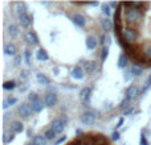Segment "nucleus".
I'll list each match as a JSON object with an SVG mask.
<instances>
[{"instance_id": "f257e3e1", "label": "nucleus", "mask_w": 151, "mask_h": 145, "mask_svg": "<svg viewBox=\"0 0 151 145\" xmlns=\"http://www.w3.org/2000/svg\"><path fill=\"white\" fill-rule=\"evenodd\" d=\"M122 7H123V21L126 23L127 26H134L139 21L143 20L145 13L142 11L133 7H129L127 3H122Z\"/></svg>"}, {"instance_id": "f03ea898", "label": "nucleus", "mask_w": 151, "mask_h": 145, "mask_svg": "<svg viewBox=\"0 0 151 145\" xmlns=\"http://www.w3.org/2000/svg\"><path fill=\"white\" fill-rule=\"evenodd\" d=\"M138 37H139V32L134 26H125L122 31V34H121V40H118V41H119L121 46L123 44L134 45L135 41L138 40Z\"/></svg>"}, {"instance_id": "7ed1b4c3", "label": "nucleus", "mask_w": 151, "mask_h": 145, "mask_svg": "<svg viewBox=\"0 0 151 145\" xmlns=\"http://www.w3.org/2000/svg\"><path fill=\"white\" fill-rule=\"evenodd\" d=\"M32 112H35L33 108H32V104L21 103L20 106H19V114H20V116L25 117V119H28V117L32 116Z\"/></svg>"}, {"instance_id": "20e7f679", "label": "nucleus", "mask_w": 151, "mask_h": 145, "mask_svg": "<svg viewBox=\"0 0 151 145\" xmlns=\"http://www.w3.org/2000/svg\"><path fill=\"white\" fill-rule=\"evenodd\" d=\"M96 119H97L96 114H94V112H90V111L82 114V116H81V122H82L85 125H93L94 123H96Z\"/></svg>"}, {"instance_id": "39448f33", "label": "nucleus", "mask_w": 151, "mask_h": 145, "mask_svg": "<svg viewBox=\"0 0 151 145\" xmlns=\"http://www.w3.org/2000/svg\"><path fill=\"white\" fill-rule=\"evenodd\" d=\"M64 128H65V122H64L63 119H56V120H53L50 129H52L56 135H58V133H61L64 131Z\"/></svg>"}, {"instance_id": "423d86ee", "label": "nucleus", "mask_w": 151, "mask_h": 145, "mask_svg": "<svg viewBox=\"0 0 151 145\" xmlns=\"http://www.w3.org/2000/svg\"><path fill=\"white\" fill-rule=\"evenodd\" d=\"M19 23L23 28H29L32 24V16H29L28 13H24V15L19 16Z\"/></svg>"}, {"instance_id": "0eeeda50", "label": "nucleus", "mask_w": 151, "mask_h": 145, "mask_svg": "<svg viewBox=\"0 0 151 145\" xmlns=\"http://www.w3.org/2000/svg\"><path fill=\"white\" fill-rule=\"evenodd\" d=\"M72 21L74 23V25H77V26H80V28H83V26L86 25V20H85V17H83L82 15H80V13H74L73 16H72Z\"/></svg>"}, {"instance_id": "6e6552de", "label": "nucleus", "mask_w": 151, "mask_h": 145, "mask_svg": "<svg viewBox=\"0 0 151 145\" xmlns=\"http://www.w3.org/2000/svg\"><path fill=\"white\" fill-rule=\"evenodd\" d=\"M25 41L28 42L29 45H37L39 44V38H37V34L35 33V32H32V31H29V32H27L25 33Z\"/></svg>"}, {"instance_id": "1a4fd4ad", "label": "nucleus", "mask_w": 151, "mask_h": 145, "mask_svg": "<svg viewBox=\"0 0 151 145\" xmlns=\"http://www.w3.org/2000/svg\"><path fill=\"white\" fill-rule=\"evenodd\" d=\"M13 11H15V12L17 13L19 16L27 13V5H25V3H23V1L15 3V4H13Z\"/></svg>"}, {"instance_id": "9d476101", "label": "nucleus", "mask_w": 151, "mask_h": 145, "mask_svg": "<svg viewBox=\"0 0 151 145\" xmlns=\"http://www.w3.org/2000/svg\"><path fill=\"white\" fill-rule=\"evenodd\" d=\"M11 131H12V133H21L24 131L23 123L19 122V120L12 122V123H11Z\"/></svg>"}, {"instance_id": "9b49d317", "label": "nucleus", "mask_w": 151, "mask_h": 145, "mask_svg": "<svg viewBox=\"0 0 151 145\" xmlns=\"http://www.w3.org/2000/svg\"><path fill=\"white\" fill-rule=\"evenodd\" d=\"M4 53L7 55H13V57H16V53H17L16 45L12 44V42H8V44L4 46Z\"/></svg>"}, {"instance_id": "f8f14e48", "label": "nucleus", "mask_w": 151, "mask_h": 145, "mask_svg": "<svg viewBox=\"0 0 151 145\" xmlns=\"http://www.w3.org/2000/svg\"><path fill=\"white\" fill-rule=\"evenodd\" d=\"M44 103L47 107H53L56 106V103H57V96L55 95V94H48L47 96H45L44 99Z\"/></svg>"}, {"instance_id": "ddd939ff", "label": "nucleus", "mask_w": 151, "mask_h": 145, "mask_svg": "<svg viewBox=\"0 0 151 145\" xmlns=\"http://www.w3.org/2000/svg\"><path fill=\"white\" fill-rule=\"evenodd\" d=\"M83 75H85L83 69L81 68V66H74V69L72 70V77H73L74 79H82Z\"/></svg>"}, {"instance_id": "4468645a", "label": "nucleus", "mask_w": 151, "mask_h": 145, "mask_svg": "<svg viewBox=\"0 0 151 145\" xmlns=\"http://www.w3.org/2000/svg\"><path fill=\"white\" fill-rule=\"evenodd\" d=\"M138 94H139V88L137 87V86H134V85H131L130 87L127 88V91H126V96H127L129 99H134Z\"/></svg>"}, {"instance_id": "2eb2a0df", "label": "nucleus", "mask_w": 151, "mask_h": 145, "mask_svg": "<svg viewBox=\"0 0 151 145\" xmlns=\"http://www.w3.org/2000/svg\"><path fill=\"white\" fill-rule=\"evenodd\" d=\"M90 94H91V88L90 87L82 88V90H81V92H80V96H81V99H82V102L88 103L89 99H90Z\"/></svg>"}, {"instance_id": "dca6fc26", "label": "nucleus", "mask_w": 151, "mask_h": 145, "mask_svg": "<svg viewBox=\"0 0 151 145\" xmlns=\"http://www.w3.org/2000/svg\"><path fill=\"white\" fill-rule=\"evenodd\" d=\"M86 48H88L89 50H94L97 48V40L96 37L93 36H89L88 38H86Z\"/></svg>"}, {"instance_id": "f3484780", "label": "nucleus", "mask_w": 151, "mask_h": 145, "mask_svg": "<svg viewBox=\"0 0 151 145\" xmlns=\"http://www.w3.org/2000/svg\"><path fill=\"white\" fill-rule=\"evenodd\" d=\"M36 79H37V82H39L40 85H44V86H47V85H49V83H50L49 78H48L45 74H41V72L36 75Z\"/></svg>"}, {"instance_id": "a211bd4d", "label": "nucleus", "mask_w": 151, "mask_h": 145, "mask_svg": "<svg viewBox=\"0 0 151 145\" xmlns=\"http://www.w3.org/2000/svg\"><path fill=\"white\" fill-rule=\"evenodd\" d=\"M127 62H129L127 54H121L119 58H118V68H119V69L126 68V66H127Z\"/></svg>"}, {"instance_id": "6ab92c4d", "label": "nucleus", "mask_w": 151, "mask_h": 145, "mask_svg": "<svg viewBox=\"0 0 151 145\" xmlns=\"http://www.w3.org/2000/svg\"><path fill=\"white\" fill-rule=\"evenodd\" d=\"M36 58L39 61H48L49 60V55H48L45 49H39V52H37V54H36Z\"/></svg>"}, {"instance_id": "aec40b11", "label": "nucleus", "mask_w": 151, "mask_h": 145, "mask_svg": "<svg viewBox=\"0 0 151 145\" xmlns=\"http://www.w3.org/2000/svg\"><path fill=\"white\" fill-rule=\"evenodd\" d=\"M32 108H33L35 112H41L42 108H44V103H42L41 99H37L36 102L32 103Z\"/></svg>"}, {"instance_id": "412c9836", "label": "nucleus", "mask_w": 151, "mask_h": 145, "mask_svg": "<svg viewBox=\"0 0 151 145\" xmlns=\"http://www.w3.org/2000/svg\"><path fill=\"white\" fill-rule=\"evenodd\" d=\"M101 26H102V29H104L106 33L113 29V24H111V21H110L109 18H105V20H102L101 21Z\"/></svg>"}, {"instance_id": "4be33fe9", "label": "nucleus", "mask_w": 151, "mask_h": 145, "mask_svg": "<svg viewBox=\"0 0 151 145\" xmlns=\"http://www.w3.org/2000/svg\"><path fill=\"white\" fill-rule=\"evenodd\" d=\"M32 144H35V145H47V139H45L44 136H36V137L33 139V141H32Z\"/></svg>"}, {"instance_id": "5701e85b", "label": "nucleus", "mask_w": 151, "mask_h": 145, "mask_svg": "<svg viewBox=\"0 0 151 145\" xmlns=\"http://www.w3.org/2000/svg\"><path fill=\"white\" fill-rule=\"evenodd\" d=\"M131 74L134 75V77H137V75H141L142 71H143V68H142L141 65H133V68H131Z\"/></svg>"}, {"instance_id": "b1692460", "label": "nucleus", "mask_w": 151, "mask_h": 145, "mask_svg": "<svg viewBox=\"0 0 151 145\" xmlns=\"http://www.w3.org/2000/svg\"><path fill=\"white\" fill-rule=\"evenodd\" d=\"M8 33H9L11 37H16L17 36V26H16L15 24H11V25L8 26Z\"/></svg>"}, {"instance_id": "393cba45", "label": "nucleus", "mask_w": 151, "mask_h": 145, "mask_svg": "<svg viewBox=\"0 0 151 145\" xmlns=\"http://www.w3.org/2000/svg\"><path fill=\"white\" fill-rule=\"evenodd\" d=\"M3 87H4V90H13L16 87V82L15 80H7V82H4Z\"/></svg>"}, {"instance_id": "a878e982", "label": "nucleus", "mask_w": 151, "mask_h": 145, "mask_svg": "<svg viewBox=\"0 0 151 145\" xmlns=\"http://www.w3.org/2000/svg\"><path fill=\"white\" fill-rule=\"evenodd\" d=\"M44 137L47 139V141H50V140H55V137H56V133L53 132L52 129H48L47 132L44 133Z\"/></svg>"}, {"instance_id": "bb28decb", "label": "nucleus", "mask_w": 151, "mask_h": 145, "mask_svg": "<svg viewBox=\"0 0 151 145\" xmlns=\"http://www.w3.org/2000/svg\"><path fill=\"white\" fill-rule=\"evenodd\" d=\"M102 12H104V15L106 16V18L109 17V16L111 15V11H110V5L106 4V3H104V4H102Z\"/></svg>"}, {"instance_id": "cd10ccee", "label": "nucleus", "mask_w": 151, "mask_h": 145, "mask_svg": "<svg viewBox=\"0 0 151 145\" xmlns=\"http://www.w3.org/2000/svg\"><path fill=\"white\" fill-rule=\"evenodd\" d=\"M143 57L146 58L147 61H151V45H149V46L145 48V50H143Z\"/></svg>"}, {"instance_id": "c85d7f7f", "label": "nucleus", "mask_w": 151, "mask_h": 145, "mask_svg": "<svg viewBox=\"0 0 151 145\" xmlns=\"http://www.w3.org/2000/svg\"><path fill=\"white\" fill-rule=\"evenodd\" d=\"M94 68H96V63L94 62H90V61H86L85 62V70L88 72H91L94 70Z\"/></svg>"}, {"instance_id": "c756f323", "label": "nucleus", "mask_w": 151, "mask_h": 145, "mask_svg": "<svg viewBox=\"0 0 151 145\" xmlns=\"http://www.w3.org/2000/svg\"><path fill=\"white\" fill-rule=\"evenodd\" d=\"M13 137H15V133H4L3 141H4L5 144H8V143H11V141L13 140Z\"/></svg>"}, {"instance_id": "7c9ffc66", "label": "nucleus", "mask_w": 151, "mask_h": 145, "mask_svg": "<svg viewBox=\"0 0 151 145\" xmlns=\"http://www.w3.org/2000/svg\"><path fill=\"white\" fill-rule=\"evenodd\" d=\"M107 55H109V48H104V49H102V54H101L102 62H105V61H106Z\"/></svg>"}, {"instance_id": "2f4dec72", "label": "nucleus", "mask_w": 151, "mask_h": 145, "mask_svg": "<svg viewBox=\"0 0 151 145\" xmlns=\"http://www.w3.org/2000/svg\"><path fill=\"white\" fill-rule=\"evenodd\" d=\"M130 102H131V99H129L127 96H126V98L122 100V103L119 104V107H121V108H126V107H127L129 104H130Z\"/></svg>"}, {"instance_id": "473e14b6", "label": "nucleus", "mask_w": 151, "mask_h": 145, "mask_svg": "<svg viewBox=\"0 0 151 145\" xmlns=\"http://www.w3.org/2000/svg\"><path fill=\"white\" fill-rule=\"evenodd\" d=\"M25 62H27V65L28 66L32 65V62H31V52H29V50H25Z\"/></svg>"}, {"instance_id": "72a5a7b5", "label": "nucleus", "mask_w": 151, "mask_h": 145, "mask_svg": "<svg viewBox=\"0 0 151 145\" xmlns=\"http://www.w3.org/2000/svg\"><path fill=\"white\" fill-rule=\"evenodd\" d=\"M28 99L32 102V103H33V102H36L37 99H40V98H39V95H37V94L31 92V94H29V95H28Z\"/></svg>"}, {"instance_id": "f704fd0d", "label": "nucleus", "mask_w": 151, "mask_h": 145, "mask_svg": "<svg viewBox=\"0 0 151 145\" xmlns=\"http://www.w3.org/2000/svg\"><path fill=\"white\" fill-rule=\"evenodd\" d=\"M21 60H23V58H21V55H16L15 57V60H13V66H19L21 63Z\"/></svg>"}, {"instance_id": "c9c22d12", "label": "nucleus", "mask_w": 151, "mask_h": 145, "mask_svg": "<svg viewBox=\"0 0 151 145\" xmlns=\"http://www.w3.org/2000/svg\"><path fill=\"white\" fill-rule=\"evenodd\" d=\"M20 79H24V80L28 79V71H27V70H23V71H21V72H20Z\"/></svg>"}, {"instance_id": "e433bc0d", "label": "nucleus", "mask_w": 151, "mask_h": 145, "mask_svg": "<svg viewBox=\"0 0 151 145\" xmlns=\"http://www.w3.org/2000/svg\"><path fill=\"white\" fill-rule=\"evenodd\" d=\"M111 140L113 141H118L119 140V133L115 131V132H113V135H111Z\"/></svg>"}, {"instance_id": "4c0bfd02", "label": "nucleus", "mask_w": 151, "mask_h": 145, "mask_svg": "<svg viewBox=\"0 0 151 145\" xmlns=\"http://www.w3.org/2000/svg\"><path fill=\"white\" fill-rule=\"evenodd\" d=\"M133 77H134V75L131 74V71L130 72H126V74H125V80H131V79H133Z\"/></svg>"}, {"instance_id": "58836bf2", "label": "nucleus", "mask_w": 151, "mask_h": 145, "mask_svg": "<svg viewBox=\"0 0 151 145\" xmlns=\"http://www.w3.org/2000/svg\"><path fill=\"white\" fill-rule=\"evenodd\" d=\"M7 100H8V103H9V106H11V104L17 103V99H16V98H9V99H7Z\"/></svg>"}, {"instance_id": "ea45409f", "label": "nucleus", "mask_w": 151, "mask_h": 145, "mask_svg": "<svg viewBox=\"0 0 151 145\" xmlns=\"http://www.w3.org/2000/svg\"><path fill=\"white\" fill-rule=\"evenodd\" d=\"M65 140H66V136H63V137H61V139H58V140L56 141V145H60L61 143H64V141H65Z\"/></svg>"}, {"instance_id": "a19ab883", "label": "nucleus", "mask_w": 151, "mask_h": 145, "mask_svg": "<svg viewBox=\"0 0 151 145\" xmlns=\"http://www.w3.org/2000/svg\"><path fill=\"white\" fill-rule=\"evenodd\" d=\"M141 145H149V143H147V140H146L145 136H142L141 137Z\"/></svg>"}, {"instance_id": "79ce46f5", "label": "nucleus", "mask_w": 151, "mask_h": 145, "mask_svg": "<svg viewBox=\"0 0 151 145\" xmlns=\"http://www.w3.org/2000/svg\"><path fill=\"white\" fill-rule=\"evenodd\" d=\"M8 107H9V103H8V100H7V99H5V100L3 102V108H4V109H7Z\"/></svg>"}, {"instance_id": "37998d69", "label": "nucleus", "mask_w": 151, "mask_h": 145, "mask_svg": "<svg viewBox=\"0 0 151 145\" xmlns=\"http://www.w3.org/2000/svg\"><path fill=\"white\" fill-rule=\"evenodd\" d=\"M99 3L98 1H93V3H88V5H91V7H97Z\"/></svg>"}, {"instance_id": "c03bdc74", "label": "nucleus", "mask_w": 151, "mask_h": 145, "mask_svg": "<svg viewBox=\"0 0 151 145\" xmlns=\"http://www.w3.org/2000/svg\"><path fill=\"white\" fill-rule=\"evenodd\" d=\"M131 112H133V108H129V109H126V111H125V116H127V115H130Z\"/></svg>"}, {"instance_id": "a18cd8bd", "label": "nucleus", "mask_w": 151, "mask_h": 145, "mask_svg": "<svg viewBox=\"0 0 151 145\" xmlns=\"http://www.w3.org/2000/svg\"><path fill=\"white\" fill-rule=\"evenodd\" d=\"M123 122H125V120H123V119H119V122H118V124H117V128H119V127H122V124H123Z\"/></svg>"}, {"instance_id": "49530a36", "label": "nucleus", "mask_w": 151, "mask_h": 145, "mask_svg": "<svg viewBox=\"0 0 151 145\" xmlns=\"http://www.w3.org/2000/svg\"><path fill=\"white\" fill-rule=\"evenodd\" d=\"M105 40H106V36H105V34H102V36H101V44L102 45L105 44Z\"/></svg>"}, {"instance_id": "de8ad7c7", "label": "nucleus", "mask_w": 151, "mask_h": 145, "mask_svg": "<svg viewBox=\"0 0 151 145\" xmlns=\"http://www.w3.org/2000/svg\"><path fill=\"white\" fill-rule=\"evenodd\" d=\"M83 145H94V144H90V143H85Z\"/></svg>"}, {"instance_id": "09e8293b", "label": "nucleus", "mask_w": 151, "mask_h": 145, "mask_svg": "<svg viewBox=\"0 0 151 145\" xmlns=\"http://www.w3.org/2000/svg\"><path fill=\"white\" fill-rule=\"evenodd\" d=\"M29 145H35V144H29Z\"/></svg>"}]
</instances>
